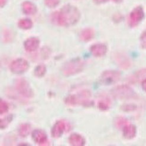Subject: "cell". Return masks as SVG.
Here are the masks:
<instances>
[{"label":"cell","instance_id":"cell-26","mask_svg":"<svg viewBox=\"0 0 146 146\" xmlns=\"http://www.w3.org/2000/svg\"><path fill=\"white\" fill-rule=\"evenodd\" d=\"M135 108H136V107L134 105H132V104L125 105H124V106L122 107L123 110L124 111H127V112L134 111L135 110Z\"/></svg>","mask_w":146,"mask_h":146},{"label":"cell","instance_id":"cell-12","mask_svg":"<svg viewBox=\"0 0 146 146\" xmlns=\"http://www.w3.org/2000/svg\"><path fill=\"white\" fill-rule=\"evenodd\" d=\"M40 45V40L36 37H30L27 39L24 42V46L26 51L33 52L36 51Z\"/></svg>","mask_w":146,"mask_h":146},{"label":"cell","instance_id":"cell-19","mask_svg":"<svg viewBox=\"0 0 146 146\" xmlns=\"http://www.w3.org/2000/svg\"><path fill=\"white\" fill-rule=\"evenodd\" d=\"M19 27L23 30H29L33 26V22L28 19H21L19 21Z\"/></svg>","mask_w":146,"mask_h":146},{"label":"cell","instance_id":"cell-17","mask_svg":"<svg viewBox=\"0 0 146 146\" xmlns=\"http://www.w3.org/2000/svg\"><path fill=\"white\" fill-rule=\"evenodd\" d=\"M95 36L94 30L92 29H86L82 31L80 34V38L84 42H89Z\"/></svg>","mask_w":146,"mask_h":146},{"label":"cell","instance_id":"cell-14","mask_svg":"<svg viewBox=\"0 0 146 146\" xmlns=\"http://www.w3.org/2000/svg\"><path fill=\"white\" fill-rule=\"evenodd\" d=\"M69 142L73 146H83L85 144L84 138L78 134H73L69 138Z\"/></svg>","mask_w":146,"mask_h":146},{"label":"cell","instance_id":"cell-30","mask_svg":"<svg viewBox=\"0 0 146 146\" xmlns=\"http://www.w3.org/2000/svg\"><path fill=\"white\" fill-rule=\"evenodd\" d=\"M122 1H123V0H114V1H115L117 3H120V2H121Z\"/></svg>","mask_w":146,"mask_h":146},{"label":"cell","instance_id":"cell-4","mask_svg":"<svg viewBox=\"0 0 146 146\" xmlns=\"http://www.w3.org/2000/svg\"><path fill=\"white\" fill-rule=\"evenodd\" d=\"M112 94L115 98L119 100H128L132 98L135 92L131 88L127 85H120L112 90Z\"/></svg>","mask_w":146,"mask_h":146},{"label":"cell","instance_id":"cell-29","mask_svg":"<svg viewBox=\"0 0 146 146\" xmlns=\"http://www.w3.org/2000/svg\"><path fill=\"white\" fill-rule=\"evenodd\" d=\"M5 0H1V7H3L5 4Z\"/></svg>","mask_w":146,"mask_h":146},{"label":"cell","instance_id":"cell-2","mask_svg":"<svg viewBox=\"0 0 146 146\" xmlns=\"http://www.w3.org/2000/svg\"><path fill=\"white\" fill-rule=\"evenodd\" d=\"M91 92L88 90H83L76 94L70 95L66 97L64 102L69 106H75L81 105L84 106H89L91 104Z\"/></svg>","mask_w":146,"mask_h":146},{"label":"cell","instance_id":"cell-1","mask_svg":"<svg viewBox=\"0 0 146 146\" xmlns=\"http://www.w3.org/2000/svg\"><path fill=\"white\" fill-rule=\"evenodd\" d=\"M80 19V13L76 7L66 5L62 7L59 12L54 14L53 20L59 26H71L75 24Z\"/></svg>","mask_w":146,"mask_h":146},{"label":"cell","instance_id":"cell-15","mask_svg":"<svg viewBox=\"0 0 146 146\" xmlns=\"http://www.w3.org/2000/svg\"><path fill=\"white\" fill-rule=\"evenodd\" d=\"M22 10L24 13L27 15H33L36 13L37 8L33 3L27 1L23 3Z\"/></svg>","mask_w":146,"mask_h":146},{"label":"cell","instance_id":"cell-28","mask_svg":"<svg viewBox=\"0 0 146 146\" xmlns=\"http://www.w3.org/2000/svg\"><path fill=\"white\" fill-rule=\"evenodd\" d=\"M143 88L144 90L146 91V79L145 80H144V81L143 82Z\"/></svg>","mask_w":146,"mask_h":146},{"label":"cell","instance_id":"cell-23","mask_svg":"<svg viewBox=\"0 0 146 146\" xmlns=\"http://www.w3.org/2000/svg\"><path fill=\"white\" fill-rule=\"evenodd\" d=\"M13 119V115H10L7 116L5 118L1 119V123H0V125H1V128H5L8 125H9Z\"/></svg>","mask_w":146,"mask_h":146},{"label":"cell","instance_id":"cell-9","mask_svg":"<svg viewBox=\"0 0 146 146\" xmlns=\"http://www.w3.org/2000/svg\"><path fill=\"white\" fill-rule=\"evenodd\" d=\"M144 13L141 7H137L131 11L129 15V24L134 27L137 26L144 18Z\"/></svg>","mask_w":146,"mask_h":146},{"label":"cell","instance_id":"cell-8","mask_svg":"<svg viewBox=\"0 0 146 146\" xmlns=\"http://www.w3.org/2000/svg\"><path fill=\"white\" fill-rule=\"evenodd\" d=\"M70 125L64 121H58L54 124L52 129V135L54 138L60 137L64 131H69Z\"/></svg>","mask_w":146,"mask_h":146},{"label":"cell","instance_id":"cell-20","mask_svg":"<svg viewBox=\"0 0 146 146\" xmlns=\"http://www.w3.org/2000/svg\"><path fill=\"white\" fill-rule=\"evenodd\" d=\"M30 125L28 124H24L20 127L19 134L22 137H27L30 134Z\"/></svg>","mask_w":146,"mask_h":146},{"label":"cell","instance_id":"cell-25","mask_svg":"<svg viewBox=\"0 0 146 146\" xmlns=\"http://www.w3.org/2000/svg\"><path fill=\"white\" fill-rule=\"evenodd\" d=\"M60 0H44L45 4L50 8H54L58 5Z\"/></svg>","mask_w":146,"mask_h":146},{"label":"cell","instance_id":"cell-6","mask_svg":"<svg viewBox=\"0 0 146 146\" xmlns=\"http://www.w3.org/2000/svg\"><path fill=\"white\" fill-rule=\"evenodd\" d=\"M121 74L118 71L115 70H107L104 72L102 74L100 81L104 85L113 84L120 79Z\"/></svg>","mask_w":146,"mask_h":146},{"label":"cell","instance_id":"cell-11","mask_svg":"<svg viewBox=\"0 0 146 146\" xmlns=\"http://www.w3.org/2000/svg\"><path fill=\"white\" fill-rule=\"evenodd\" d=\"M34 141L40 145H45L47 143V137L46 133L41 129H36L32 133Z\"/></svg>","mask_w":146,"mask_h":146},{"label":"cell","instance_id":"cell-27","mask_svg":"<svg viewBox=\"0 0 146 146\" xmlns=\"http://www.w3.org/2000/svg\"><path fill=\"white\" fill-rule=\"evenodd\" d=\"M108 0H94V1L96 3H98V4H101V3H104L108 1Z\"/></svg>","mask_w":146,"mask_h":146},{"label":"cell","instance_id":"cell-10","mask_svg":"<svg viewBox=\"0 0 146 146\" xmlns=\"http://www.w3.org/2000/svg\"><path fill=\"white\" fill-rule=\"evenodd\" d=\"M114 60L118 65L124 69H127L131 66V61L128 57L123 53H115L113 55Z\"/></svg>","mask_w":146,"mask_h":146},{"label":"cell","instance_id":"cell-13","mask_svg":"<svg viewBox=\"0 0 146 146\" xmlns=\"http://www.w3.org/2000/svg\"><path fill=\"white\" fill-rule=\"evenodd\" d=\"M91 52L95 57H101L105 55L107 51V47L104 44H95L91 46Z\"/></svg>","mask_w":146,"mask_h":146},{"label":"cell","instance_id":"cell-21","mask_svg":"<svg viewBox=\"0 0 146 146\" xmlns=\"http://www.w3.org/2000/svg\"><path fill=\"white\" fill-rule=\"evenodd\" d=\"M46 72V68L44 64H40L35 69V75L38 78L43 77Z\"/></svg>","mask_w":146,"mask_h":146},{"label":"cell","instance_id":"cell-18","mask_svg":"<svg viewBox=\"0 0 146 146\" xmlns=\"http://www.w3.org/2000/svg\"><path fill=\"white\" fill-rule=\"evenodd\" d=\"M111 106V101L107 97H102L98 102V107L102 111L108 110Z\"/></svg>","mask_w":146,"mask_h":146},{"label":"cell","instance_id":"cell-5","mask_svg":"<svg viewBox=\"0 0 146 146\" xmlns=\"http://www.w3.org/2000/svg\"><path fill=\"white\" fill-rule=\"evenodd\" d=\"M15 86L16 90L24 97L30 98L33 96V91L27 80L24 78L18 79L15 81Z\"/></svg>","mask_w":146,"mask_h":146},{"label":"cell","instance_id":"cell-16","mask_svg":"<svg viewBox=\"0 0 146 146\" xmlns=\"http://www.w3.org/2000/svg\"><path fill=\"white\" fill-rule=\"evenodd\" d=\"M136 134V128L134 125L127 124L123 128L124 137L127 139H131L135 137Z\"/></svg>","mask_w":146,"mask_h":146},{"label":"cell","instance_id":"cell-22","mask_svg":"<svg viewBox=\"0 0 146 146\" xmlns=\"http://www.w3.org/2000/svg\"><path fill=\"white\" fill-rule=\"evenodd\" d=\"M115 124L118 128L123 129L125 125L128 124V121L127 119L123 117H118L115 119Z\"/></svg>","mask_w":146,"mask_h":146},{"label":"cell","instance_id":"cell-3","mask_svg":"<svg viewBox=\"0 0 146 146\" xmlns=\"http://www.w3.org/2000/svg\"><path fill=\"white\" fill-rule=\"evenodd\" d=\"M84 67V62L80 59L71 60L64 64L62 68L63 75L69 76L78 74Z\"/></svg>","mask_w":146,"mask_h":146},{"label":"cell","instance_id":"cell-24","mask_svg":"<svg viewBox=\"0 0 146 146\" xmlns=\"http://www.w3.org/2000/svg\"><path fill=\"white\" fill-rule=\"evenodd\" d=\"M9 104L4 101L1 100V102H0V113H1V114H3V113L7 112L9 111Z\"/></svg>","mask_w":146,"mask_h":146},{"label":"cell","instance_id":"cell-7","mask_svg":"<svg viewBox=\"0 0 146 146\" xmlns=\"http://www.w3.org/2000/svg\"><path fill=\"white\" fill-rule=\"evenodd\" d=\"M29 67L27 61L25 59L19 58L14 60L10 65V69L15 74H21L27 71Z\"/></svg>","mask_w":146,"mask_h":146}]
</instances>
